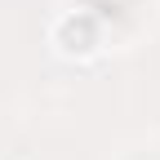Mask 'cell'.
Wrapping results in <instances>:
<instances>
[{
	"instance_id": "6da1fadb",
	"label": "cell",
	"mask_w": 160,
	"mask_h": 160,
	"mask_svg": "<svg viewBox=\"0 0 160 160\" xmlns=\"http://www.w3.org/2000/svg\"><path fill=\"white\" fill-rule=\"evenodd\" d=\"M62 45L67 49H76V53H85V49H93V18H67L62 22Z\"/></svg>"
}]
</instances>
